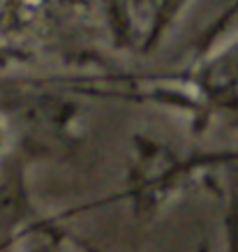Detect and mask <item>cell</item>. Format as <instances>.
<instances>
[{
  "label": "cell",
  "mask_w": 238,
  "mask_h": 252,
  "mask_svg": "<svg viewBox=\"0 0 238 252\" xmlns=\"http://www.w3.org/2000/svg\"><path fill=\"white\" fill-rule=\"evenodd\" d=\"M194 84L210 111L238 121V37L194 74Z\"/></svg>",
  "instance_id": "obj_1"
}]
</instances>
